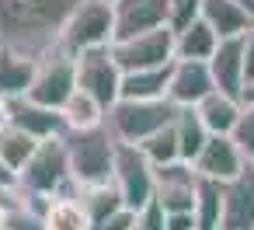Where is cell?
<instances>
[{
	"label": "cell",
	"mask_w": 254,
	"mask_h": 230,
	"mask_svg": "<svg viewBox=\"0 0 254 230\" xmlns=\"http://www.w3.org/2000/svg\"><path fill=\"white\" fill-rule=\"evenodd\" d=\"M84 0H0V49L42 60Z\"/></svg>",
	"instance_id": "1"
},
{
	"label": "cell",
	"mask_w": 254,
	"mask_h": 230,
	"mask_svg": "<svg viewBox=\"0 0 254 230\" xmlns=\"http://www.w3.org/2000/svg\"><path fill=\"white\" fill-rule=\"evenodd\" d=\"M63 140H66V157H70V178L80 188L108 185L115 178L119 140L112 136L105 122L94 129H70Z\"/></svg>",
	"instance_id": "2"
},
{
	"label": "cell",
	"mask_w": 254,
	"mask_h": 230,
	"mask_svg": "<svg viewBox=\"0 0 254 230\" xmlns=\"http://www.w3.org/2000/svg\"><path fill=\"white\" fill-rule=\"evenodd\" d=\"M178 119V105L171 98H157V101H126L119 98L108 115H105V126L112 129V136L119 143H132L139 147L143 140H150L153 133L167 129L171 122Z\"/></svg>",
	"instance_id": "3"
},
{
	"label": "cell",
	"mask_w": 254,
	"mask_h": 230,
	"mask_svg": "<svg viewBox=\"0 0 254 230\" xmlns=\"http://www.w3.org/2000/svg\"><path fill=\"white\" fill-rule=\"evenodd\" d=\"M112 42H115V14H112V4H105V0H84V4L70 14V21L63 25L56 49L70 53V56H80L87 49L112 46Z\"/></svg>",
	"instance_id": "4"
},
{
	"label": "cell",
	"mask_w": 254,
	"mask_h": 230,
	"mask_svg": "<svg viewBox=\"0 0 254 230\" xmlns=\"http://www.w3.org/2000/svg\"><path fill=\"white\" fill-rule=\"evenodd\" d=\"M70 181V157H66V140L53 136L42 140L32 153V160L18 171V188L25 195H60L63 185Z\"/></svg>",
	"instance_id": "5"
},
{
	"label": "cell",
	"mask_w": 254,
	"mask_h": 230,
	"mask_svg": "<svg viewBox=\"0 0 254 230\" xmlns=\"http://www.w3.org/2000/svg\"><path fill=\"white\" fill-rule=\"evenodd\" d=\"M77 60V87L87 91L105 112L122 98V67L115 63L112 56V46H98V49H87Z\"/></svg>",
	"instance_id": "6"
},
{
	"label": "cell",
	"mask_w": 254,
	"mask_h": 230,
	"mask_svg": "<svg viewBox=\"0 0 254 230\" xmlns=\"http://www.w3.org/2000/svg\"><path fill=\"white\" fill-rule=\"evenodd\" d=\"M73 91H77V60L63 49H53L39 60V74H35L25 98H32L35 105L63 112V105L70 101Z\"/></svg>",
	"instance_id": "7"
},
{
	"label": "cell",
	"mask_w": 254,
	"mask_h": 230,
	"mask_svg": "<svg viewBox=\"0 0 254 230\" xmlns=\"http://www.w3.org/2000/svg\"><path fill=\"white\" fill-rule=\"evenodd\" d=\"M112 56H115V63L122 67V74L171 67V63L178 60V49H174V32L164 25V28L146 32V35H136V39L112 42Z\"/></svg>",
	"instance_id": "8"
},
{
	"label": "cell",
	"mask_w": 254,
	"mask_h": 230,
	"mask_svg": "<svg viewBox=\"0 0 254 230\" xmlns=\"http://www.w3.org/2000/svg\"><path fill=\"white\" fill-rule=\"evenodd\" d=\"M115 188L122 192V202L129 209H143L153 202L157 181H153V164L146 160V153L132 143H119V157H115Z\"/></svg>",
	"instance_id": "9"
},
{
	"label": "cell",
	"mask_w": 254,
	"mask_h": 230,
	"mask_svg": "<svg viewBox=\"0 0 254 230\" xmlns=\"http://www.w3.org/2000/svg\"><path fill=\"white\" fill-rule=\"evenodd\" d=\"M153 181H157L153 199L164 206V213H195L198 174L191 164H185V160L160 164V167H153Z\"/></svg>",
	"instance_id": "10"
},
{
	"label": "cell",
	"mask_w": 254,
	"mask_h": 230,
	"mask_svg": "<svg viewBox=\"0 0 254 230\" xmlns=\"http://www.w3.org/2000/svg\"><path fill=\"white\" fill-rule=\"evenodd\" d=\"M115 42L157 32L167 25V0H115Z\"/></svg>",
	"instance_id": "11"
},
{
	"label": "cell",
	"mask_w": 254,
	"mask_h": 230,
	"mask_svg": "<svg viewBox=\"0 0 254 230\" xmlns=\"http://www.w3.org/2000/svg\"><path fill=\"white\" fill-rule=\"evenodd\" d=\"M191 167H195L198 178H209V181L226 185V181H233V178L244 174L247 160H244L240 147L233 143V136H209L205 147H202V153L195 157Z\"/></svg>",
	"instance_id": "12"
},
{
	"label": "cell",
	"mask_w": 254,
	"mask_h": 230,
	"mask_svg": "<svg viewBox=\"0 0 254 230\" xmlns=\"http://www.w3.org/2000/svg\"><path fill=\"white\" fill-rule=\"evenodd\" d=\"M212 91H216V80H212L209 63H202V60H174L171 84H167V98L178 108H195Z\"/></svg>",
	"instance_id": "13"
},
{
	"label": "cell",
	"mask_w": 254,
	"mask_h": 230,
	"mask_svg": "<svg viewBox=\"0 0 254 230\" xmlns=\"http://www.w3.org/2000/svg\"><path fill=\"white\" fill-rule=\"evenodd\" d=\"M7 122L18 126V129H25V133L35 136V140H53V136H66V133H70L63 112L46 108V105H35L32 98H14V101H7Z\"/></svg>",
	"instance_id": "14"
},
{
	"label": "cell",
	"mask_w": 254,
	"mask_h": 230,
	"mask_svg": "<svg viewBox=\"0 0 254 230\" xmlns=\"http://www.w3.org/2000/svg\"><path fill=\"white\" fill-rule=\"evenodd\" d=\"M223 230H254V164L223 185Z\"/></svg>",
	"instance_id": "15"
},
{
	"label": "cell",
	"mask_w": 254,
	"mask_h": 230,
	"mask_svg": "<svg viewBox=\"0 0 254 230\" xmlns=\"http://www.w3.org/2000/svg\"><path fill=\"white\" fill-rule=\"evenodd\" d=\"M209 70H212V80H216V91L230 94L240 101L244 94V84H247V74H244V35L240 39H223L209 60Z\"/></svg>",
	"instance_id": "16"
},
{
	"label": "cell",
	"mask_w": 254,
	"mask_h": 230,
	"mask_svg": "<svg viewBox=\"0 0 254 230\" xmlns=\"http://www.w3.org/2000/svg\"><path fill=\"white\" fill-rule=\"evenodd\" d=\"M202 18L209 21V28L223 39H240L254 28V14L244 11L240 4H233V0H205L202 4Z\"/></svg>",
	"instance_id": "17"
},
{
	"label": "cell",
	"mask_w": 254,
	"mask_h": 230,
	"mask_svg": "<svg viewBox=\"0 0 254 230\" xmlns=\"http://www.w3.org/2000/svg\"><path fill=\"white\" fill-rule=\"evenodd\" d=\"M35 74H39V60L11 53V49H0V98L4 101L25 98Z\"/></svg>",
	"instance_id": "18"
},
{
	"label": "cell",
	"mask_w": 254,
	"mask_h": 230,
	"mask_svg": "<svg viewBox=\"0 0 254 230\" xmlns=\"http://www.w3.org/2000/svg\"><path fill=\"white\" fill-rule=\"evenodd\" d=\"M195 112H198L202 126L209 129V136H233L244 105H240L237 98L223 94V91H212V94H205V98L195 105Z\"/></svg>",
	"instance_id": "19"
},
{
	"label": "cell",
	"mask_w": 254,
	"mask_h": 230,
	"mask_svg": "<svg viewBox=\"0 0 254 230\" xmlns=\"http://www.w3.org/2000/svg\"><path fill=\"white\" fill-rule=\"evenodd\" d=\"M171 67H174V63H171ZM171 67L122 74V98H126V101H157V98H167Z\"/></svg>",
	"instance_id": "20"
},
{
	"label": "cell",
	"mask_w": 254,
	"mask_h": 230,
	"mask_svg": "<svg viewBox=\"0 0 254 230\" xmlns=\"http://www.w3.org/2000/svg\"><path fill=\"white\" fill-rule=\"evenodd\" d=\"M216 46H219V35L209 28V21H205V18L191 21L185 32H178V35H174L178 60H202V63H209V60H212V53H216Z\"/></svg>",
	"instance_id": "21"
},
{
	"label": "cell",
	"mask_w": 254,
	"mask_h": 230,
	"mask_svg": "<svg viewBox=\"0 0 254 230\" xmlns=\"http://www.w3.org/2000/svg\"><path fill=\"white\" fill-rule=\"evenodd\" d=\"M174 133H178L181 160H185V164H195V157L202 153V147H205V140H209V129L202 126L198 112H195V108H178V119H174Z\"/></svg>",
	"instance_id": "22"
},
{
	"label": "cell",
	"mask_w": 254,
	"mask_h": 230,
	"mask_svg": "<svg viewBox=\"0 0 254 230\" xmlns=\"http://www.w3.org/2000/svg\"><path fill=\"white\" fill-rule=\"evenodd\" d=\"M195 230H223V185H219V181L198 178Z\"/></svg>",
	"instance_id": "23"
},
{
	"label": "cell",
	"mask_w": 254,
	"mask_h": 230,
	"mask_svg": "<svg viewBox=\"0 0 254 230\" xmlns=\"http://www.w3.org/2000/svg\"><path fill=\"white\" fill-rule=\"evenodd\" d=\"M80 206L87 209V220H91V227L98 230L115 209H122L126 202H122V192L115 188V181H108V185H94V188H80Z\"/></svg>",
	"instance_id": "24"
},
{
	"label": "cell",
	"mask_w": 254,
	"mask_h": 230,
	"mask_svg": "<svg viewBox=\"0 0 254 230\" xmlns=\"http://www.w3.org/2000/svg\"><path fill=\"white\" fill-rule=\"evenodd\" d=\"M42 140H35V136H28L25 129H18V126H4L0 129V160H4L11 171H21L28 160H32V153H35V147H39Z\"/></svg>",
	"instance_id": "25"
},
{
	"label": "cell",
	"mask_w": 254,
	"mask_h": 230,
	"mask_svg": "<svg viewBox=\"0 0 254 230\" xmlns=\"http://www.w3.org/2000/svg\"><path fill=\"white\" fill-rule=\"evenodd\" d=\"M42 220H46V230H94L80 199H53Z\"/></svg>",
	"instance_id": "26"
},
{
	"label": "cell",
	"mask_w": 254,
	"mask_h": 230,
	"mask_svg": "<svg viewBox=\"0 0 254 230\" xmlns=\"http://www.w3.org/2000/svg\"><path fill=\"white\" fill-rule=\"evenodd\" d=\"M105 115H108V112H105L87 91H80V87H77V91L70 94V101L63 105V119H66L70 129H94V126L105 122Z\"/></svg>",
	"instance_id": "27"
},
{
	"label": "cell",
	"mask_w": 254,
	"mask_h": 230,
	"mask_svg": "<svg viewBox=\"0 0 254 230\" xmlns=\"http://www.w3.org/2000/svg\"><path fill=\"white\" fill-rule=\"evenodd\" d=\"M139 150L146 153V160H150L153 167L181 160V147H178V133H174V122H171L167 129H160V133H153L150 140H143V143H139Z\"/></svg>",
	"instance_id": "28"
},
{
	"label": "cell",
	"mask_w": 254,
	"mask_h": 230,
	"mask_svg": "<svg viewBox=\"0 0 254 230\" xmlns=\"http://www.w3.org/2000/svg\"><path fill=\"white\" fill-rule=\"evenodd\" d=\"M202 4H205V0H167V28L174 35L185 32L191 21L202 18Z\"/></svg>",
	"instance_id": "29"
},
{
	"label": "cell",
	"mask_w": 254,
	"mask_h": 230,
	"mask_svg": "<svg viewBox=\"0 0 254 230\" xmlns=\"http://www.w3.org/2000/svg\"><path fill=\"white\" fill-rule=\"evenodd\" d=\"M4 230H46V220H42L35 209H28L25 199H21L14 209H7V216H4Z\"/></svg>",
	"instance_id": "30"
},
{
	"label": "cell",
	"mask_w": 254,
	"mask_h": 230,
	"mask_svg": "<svg viewBox=\"0 0 254 230\" xmlns=\"http://www.w3.org/2000/svg\"><path fill=\"white\" fill-rule=\"evenodd\" d=\"M233 143L240 147L244 160L254 164V108H244V112H240L237 129H233Z\"/></svg>",
	"instance_id": "31"
},
{
	"label": "cell",
	"mask_w": 254,
	"mask_h": 230,
	"mask_svg": "<svg viewBox=\"0 0 254 230\" xmlns=\"http://www.w3.org/2000/svg\"><path fill=\"white\" fill-rule=\"evenodd\" d=\"M136 230H167V213H164V206L153 199L150 206H143L139 209V216H136Z\"/></svg>",
	"instance_id": "32"
},
{
	"label": "cell",
	"mask_w": 254,
	"mask_h": 230,
	"mask_svg": "<svg viewBox=\"0 0 254 230\" xmlns=\"http://www.w3.org/2000/svg\"><path fill=\"white\" fill-rule=\"evenodd\" d=\"M136 216H139L136 209L122 206V209H115V213H112V216H108L98 230H136Z\"/></svg>",
	"instance_id": "33"
},
{
	"label": "cell",
	"mask_w": 254,
	"mask_h": 230,
	"mask_svg": "<svg viewBox=\"0 0 254 230\" xmlns=\"http://www.w3.org/2000/svg\"><path fill=\"white\" fill-rule=\"evenodd\" d=\"M167 230H195V213H167Z\"/></svg>",
	"instance_id": "34"
},
{
	"label": "cell",
	"mask_w": 254,
	"mask_h": 230,
	"mask_svg": "<svg viewBox=\"0 0 254 230\" xmlns=\"http://www.w3.org/2000/svg\"><path fill=\"white\" fill-rule=\"evenodd\" d=\"M244 74L247 80H254V28L244 35Z\"/></svg>",
	"instance_id": "35"
},
{
	"label": "cell",
	"mask_w": 254,
	"mask_h": 230,
	"mask_svg": "<svg viewBox=\"0 0 254 230\" xmlns=\"http://www.w3.org/2000/svg\"><path fill=\"white\" fill-rule=\"evenodd\" d=\"M0 185H4V188H18V171H11L4 160H0Z\"/></svg>",
	"instance_id": "36"
},
{
	"label": "cell",
	"mask_w": 254,
	"mask_h": 230,
	"mask_svg": "<svg viewBox=\"0 0 254 230\" xmlns=\"http://www.w3.org/2000/svg\"><path fill=\"white\" fill-rule=\"evenodd\" d=\"M240 105H244V108H254V80H247V84H244V94H240Z\"/></svg>",
	"instance_id": "37"
},
{
	"label": "cell",
	"mask_w": 254,
	"mask_h": 230,
	"mask_svg": "<svg viewBox=\"0 0 254 230\" xmlns=\"http://www.w3.org/2000/svg\"><path fill=\"white\" fill-rule=\"evenodd\" d=\"M4 126H7V101L0 98V129H4Z\"/></svg>",
	"instance_id": "38"
},
{
	"label": "cell",
	"mask_w": 254,
	"mask_h": 230,
	"mask_svg": "<svg viewBox=\"0 0 254 230\" xmlns=\"http://www.w3.org/2000/svg\"><path fill=\"white\" fill-rule=\"evenodd\" d=\"M233 4H240L244 11H251V14H254V0H233Z\"/></svg>",
	"instance_id": "39"
},
{
	"label": "cell",
	"mask_w": 254,
	"mask_h": 230,
	"mask_svg": "<svg viewBox=\"0 0 254 230\" xmlns=\"http://www.w3.org/2000/svg\"><path fill=\"white\" fill-rule=\"evenodd\" d=\"M105 4H115V0H105Z\"/></svg>",
	"instance_id": "40"
},
{
	"label": "cell",
	"mask_w": 254,
	"mask_h": 230,
	"mask_svg": "<svg viewBox=\"0 0 254 230\" xmlns=\"http://www.w3.org/2000/svg\"><path fill=\"white\" fill-rule=\"evenodd\" d=\"M0 230H4V223H0Z\"/></svg>",
	"instance_id": "41"
}]
</instances>
